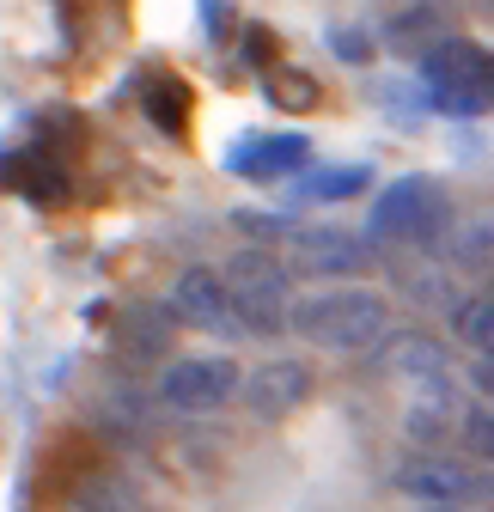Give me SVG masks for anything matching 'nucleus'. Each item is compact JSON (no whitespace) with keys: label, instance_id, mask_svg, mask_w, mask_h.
Wrapping results in <instances>:
<instances>
[{"label":"nucleus","instance_id":"12","mask_svg":"<svg viewBox=\"0 0 494 512\" xmlns=\"http://www.w3.org/2000/svg\"><path fill=\"white\" fill-rule=\"evenodd\" d=\"M141 110H147V122L159 128V135L183 141L190 122H196V92H190V80L171 74V68H147L141 74Z\"/></svg>","mask_w":494,"mask_h":512},{"label":"nucleus","instance_id":"6","mask_svg":"<svg viewBox=\"0 0 494 512\" xmlns=\"http://www.w3.org/2000/svg\"><path fill=\"white\" fill-rule=\"evenodd\" d=\"M220 165L244 183H293L305 165H312V141L293 135V128H281V135H269V128H251V135H238Z\"/></svg>","mask_w":494,"mask_h":512},{"label":"nucleus","instance_id":"22","mask_svg":"<svg viewBox=\"0 0 494 512\" xmlns=\"http://www.w3.org/2000/svg\"><path fill=\"white\" fill-rule=\"evenodd\" d=\"M238 55H244V68L269 74V68H275V55H281V37H275L269 25H238Z\"/></svg>","mask_w":494,"mask_h":512},{"label":"nucleus","instance_id":"14","mask_svg":"<svg viewBox=\"0 0 494 512\" xmlns=\"http://www.w3.org/2000/svg\"><path fill=\"white\" fill-rule=\"evenodd\" d=\"M452 31H446V13L434 7V0H415V7H403L391 25H385V49H397V55H409V61H421L434 43H446Z\"/></svg>","mask_w":494,"mask_h":512},{"label":"nucleus","instance_id":"7","mask_svg":"<svg viewBox=\"0 0 494 512\" xmlns=\"http://www.w3.org/2000/svg\"><path fill=\"white\" fill-rule=\"evenodd\" d=\"M165 317L183 330H196V336H244L238 330V317H232V299H226V281L220 269H183L171 281V299H165Z\"/></svg>","mask_w":494,"mask_h":512},{"label":"nucleus","instance_id":"5","mask_svg":"<svg viewBox=\"0 0 494 512\" xmlns=\"http://www.w3.org/2000/svg\"><path fill=\"white\" fill-rule=\"evenodd\" d=\"M244 384L232 354H190V360H171L159 378V403L177 415H214L220 403H232V391Z\"/></svg>","mask_w":494,"mask_h":512},{"label":"nucleus","instance_id":"24","mask_svg":"<svg viewBox=\"0 0 494 512\" xmlns=\"http://www.w3.org/2000/svg\"><path fill=\"white\" fill-rule=\"evenodd\" d=\"M464 372H470V384H476V391L494 403V354H470V366H464Z\"/></svg>","mask_w":494,"mask_h":512},{"label":"nucleus","instance_id":"19","mask_svg":"<svg viewBox=\"0 0 494 512\" xmlns=\"http://www.w3.org/2000/svg\"><path fill=\"white\" fill-rule=\"evenodd\" d=\"M452 263L470 269V275H488L494 269V226H464L452 238Z\"/></svg>","mask_w":494,"mask_h":512},{"label":"nucleus","instance_id":"21","mask_svg":"<svg viewBox=\"0 0 494 512\" xmlns=\"http://www.w3.org/2000/svg\"><path fill=\"white\" fill-rule=\"evenodd\" d=\"M458 427H464V439H470V452L482 458V470H494V403H470V409L458 415Z\"/></svg>","mask_w":494,"mask_h":512},{"label":"nucleus","instance_id":"3","mask_svg":"<svg viewBox=\"0 0 494 512\" xmlns=\"http://www.w3.org/2000/svg\"><path fill=\"white\" fill-rule=\"evenodd\" d=\"M391 494L421 512H464V506L494 500V470L464 464V458H409L391 470Z\"/></svg>","mask_w":494,"mask_h":512},{"label":"nucleus","instance_id":"16","mask_svg":"<svg viewBox=\"0 0 494 512\" xmlns=\"http://www.w3.org/2000/svg\"><path fill=\"white\" fill-rule=\"evenodd\" d=\"M373 183V165H305L299 177H293V202H348V196H360V189Z\"/></svg>","mask_w":494,"mask_h":512},{"label":"nucleus","instance_id":"9","mask_svg":"<svg viewBox=\"0 0 494 512\" xmlns=\"http://www.w3.org/2000/svg\"><path fill=\"white\" fill-rule=\"evenodd\" d=\"M373 366L385 378H409V384H446V348L427 330H385L373 342Z\"/></svg>","mask_w":494,"mask_h":512},{"label":"nucleus","instance_id":"11","mask_svg":"<svg viewBox=\"0 0 494 512\" xmlns=\"http://www.w3.org/2000/svg\"><path fill=\"white\" fill-rule=\"evenodd\" d=\"M305 397H312V372L299 360H269V366H257L244 378V403H251L257 421H287Z\"/></svg>","mask_w":494,"mask_h":512},{"label":"nucleus","instance_id":"25","mask_svg":"<svg viewBox=\"0 0 494 512\" xmlns=\"http://www.w3.org/2000/svg\"><path fill=\"white\" fill-rule=\"evenodd\" d=\"M238 226H251V232H287V214H238Z\"/></svg>","mask_w":494,"mask_h":512},{"label":"nucleus","instance_id":"15","mask_svg":"<svg viewBox=\"0 0 494 512\" xmlns=\"http://www.w3.org/2000/svg\"><path fill=\"white\" fill-rule=\"evenodd\" d=\"M68 500H74L68 512H141V488L122 470H86Z\"/></svg>","mask_w":494,"mask_h":512},{"label":"nucleus","instance_id":"23","mask_svg":"<svg viewBox=\"0 0 494 512\" xmlns=\"http://www.w3.org/2000/svg\"><path fill=\"white\" fill-rule=\"evenodd\" d=\"M196 7H202V37L208 43L238 37V7H232V0H196Z\"/></svg>","mask_w":494,"mask_h":512},{"label":"nucleus","instance_id":"18","mask_svg":"<svg viewBox=\"0 0 494 512\" xmlns=\"http://www.w3.org/2000/svg\"><path fill=\"white\" fill-rule=\"evenodd\" d=\"M263 92L281 104V110H318V80L312 74H299V68H287V61H275V68L263 74Z\"/></svg>","mask_w":494,"mask_h":512},{"label":"nucleus","instance_id":"20","mask_svg":"<svg viewBox=\"0 0 494 512\" xmlns=\"http://www.w3.org/2000/svg\"><path fill=\"white\" fill-rule=\"evenodd\" d=\"M324 43H330L336 61H348V68H366V61L379 55V37H373V31H360V25H330Z\"/></svg>","mask_w":494,"mask_h":512},{"label":"nucleus","instance_id":"4","mask_svg":"<svg viewBox=\"0 0 494 512\" xmlns=\"http://www.w3.org/2000/svg\"><path fill=\"white\" fill-rule=\"evenodd\" d=\"M226 299H232V317H238V330L244 336H275L287 330V269L275 263L269 250H238L232 263H226Z\"/></svg>","mask_w":494,"mask_h":512},{"label":"nucleus","instance_id":"8","mask_svg":"<svg viewBox=\"0 0 494 512\" xmlns=\"http://www.w3.org/2000/svg\"><path fill=\"white\" fill-rule=\"evenodd\" d=\"M0 189H19L25 202L55 208L68 196V159H61V147H49L43 135H31L25 153H0Z\"/></svg>","mask_w":494,"mask_h":512},{"label":"nucleus","instance_id":"10","mask_svg":"<svg viewBox=\"0 0 494 512\" xmlns=\"http://www.w3.org/2000/svg\"><path fill=\"white\" fill-rule=\"evenodd\" d=\"M293 263L305 275H330V281H348L366 269V238L360 232H342V226H312V232H293Z\"/></svg>","mask_w":494,"mask_h":512},{"label":"nucleus","instance_id":"13","mask_svg":"<svg viewBox=\"0 0 494 512\" xmlns=\"http://www.w3.org/2000/svg\"><path fill=\"white\" fill-rule=\"evenodd\" d=\"M110 348L122 354V360H159L165 348H171V317H165V305H122L116 311V330H110Z\"/></svg>","mask_w":494,"mask_h":512},{"label":"nucleus","instance_id":"1","mask_svg":"<svg viewBox=\"0 0 494 512\" xmlns=\"http://www.w3.org/2000/svg\"><path fill=\"white\" fill-rule=\"evenodd\" d=\"M446 226H452V196L427 171L385 183L373 208H366V244H379V250H434Z\"/></svg>","mask_w":494,"mask_h":512},{"label":"nucleus","instance_id":"17","mask_svg":"<svg viewBox=\"0 0 494 512\" xmlns=\"http://www.w3.org/2000/svg\"><path fill=\"white\" fill-rule=\"evenodd\" d=\"M452 336L470 354H494V293H470L452 305Z\"/></svg>","mask_w":494,"mask_h":512},{"label":"nucleus","instance_id":"2","mask_svg":"<svg viewBox=\"0 0 494 512\" xmlns=\"http://www.w3.org/2000/svg\"><path fill=\"white\" fill-rule=\"evenodd\" d=\"M391 324V305L385 293L373 287H318V293H305L287 305V330L299 342H312V348H373Z\"/></svg>","mask_w":494,"mask_h":512}]
</instances>
